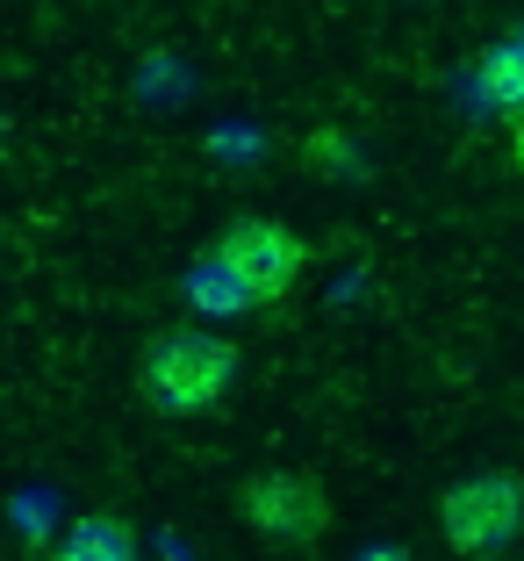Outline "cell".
Returning <instances> with one entry per match:
<instances>
[{"label": "cell", "instance_id": "6da1fadb", "mask_svg": "<svg viewBox=\"0 0 524 561\" xmlns=\"http://www.w3.org/2000/svg\"><path fill=\"white\" fill-rule=\"evenodd\" d=\"M237 375H245L237 346L216 339V331H201V324L151 331L144 360H137V381H144V397L159 403L165 417H209L216 403L237 389Z\"/></svg>", "mask_w": 524, "mask_h": 561}, {"label": "cell", "instance_id": "7a4b0ae2", "mask_svg": "<svg viewBox=\"0 0 524 561\" xmlns=\"http://www.w3.org/2000/svg\"><path fill=\"white\" fill-rule=\"evenodd\" d=\"M216 266L230 274V288H237L252 310L280 317L288 302H295L302 274H310V245H302L280 216L245 209V216H230L223 231H216Z\"/></svg>", "mask_w": 524, "mask_h": 561}, {"label": "cell", "instance_id": "3957f363", "mask_svg": "<svg viewBox=\"0 0 524 561\" xmlns=\"http://www.w3.org/2000/svg\"><path fill=\"white\" fill-rule=\"evenodd\" d=\"M439 533L459 561H503L524 540V476H510V468L459 476L439 496Z\"/></svg>", "mask_w": 524, "mask_h": 561}, {"label": "cell", "instance_id": "277c9868", "mask_svg": "<svg viewBox=\"0 0 524 561\" xmlns=\"http://www.w3.org/2000/svg\"><path fill=\"white\" fill-rule=\"evenodd\" d=\"M237 518H245L259 540L310 554L330 533V490L310 468H252V476L237 482Z\"/></svg>", "mask_w": 524, "mask_h": 561}, {"label": "cell", "instance_id": "5b68a950", "mask_svg": "<svg viewBox=\"0 0 524 561\" xmlns=\"http://www.w3.org/2000/svg\"><path fill=\"white\" fill-rule=\"evenodd\" d=\"M137 547H144L137 518H123V512H80L66 533H58L50 561H137Z\"/></svg>", "mask_w": 524, "mask_h": 561}, {"label": "cell", "instance_id": "8992f818", "mask_svg": "<svg viewBox=\"0 0 524 561\" xmlns=\"http://www.w3.org/2000/svg\"><path fill=\"white\" fill-rule=\"evenodd\" d=\"M475 94L489 101L496 116H524V50L517 36H496L475 50Z\"/></svg>", "mask_w": 524, "mask_h": 561}, {"label": "cell", "instance_id": "52a82bcc", "mask_svg": "<svg viewBox=\"0 0 524 561\" xmlns=\"http://www.w3.org/2000/svg\"><path fill=\"white\" fill-rule=\"evenodd\" d=\"M352 561H417V554H410V547H395V540H374V547H360Z\"/></svg>", "mask_w": 524, "mask_h": 561}, {"label": "cell", "instance_id": "ba28073f", "mask_svg": "<svg viewBox=\"0 0 524 561\" xmlns=\"http://www.w3.org/2000/svg\"><path fill=\"white\" fill-rule=\"evenodd\" d=\"M510 36H517V50H524V22H517V30H510Z\"/></svg>", "mask_w": 524, "mask_h": 561}]
</instances>
